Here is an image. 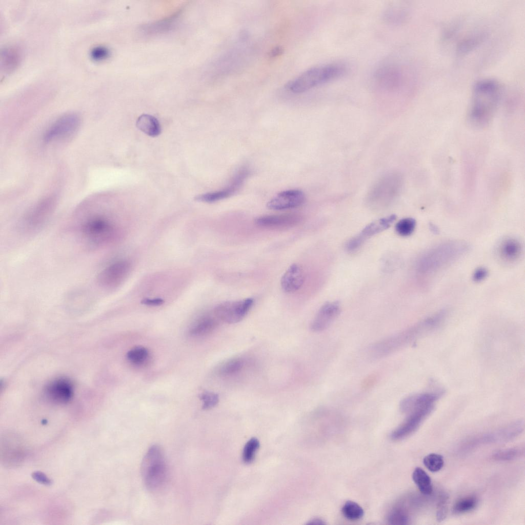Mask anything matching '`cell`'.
Masks as SVG:
<instances>
[{"label": "cell", "mask_w": 525, "mask_h": 525, "mask_svg": "<svg viewBox=\"0 0 525 525\" xmlns=\"http://www.w3.org/2000/svg\"><path fill=\"white\" fill-rule=\"evenodd\" d=\"M282 52V49L280 47H276L271 51L270 55L273 57L276 56L281 54Z\"/></svg>", "instance_id": "42"}, {"label": "cell", "mask_w": 525, "mask_h": 525, "mask_svg": "<svg viewBox=\"0 0 525 525\" xmlns=\"http://www.w3.org/2000/svg\"><path fill=\"white\" fill-rule=\"evenodd\" d=\"M21 57V52L18 48L15 47L5 48L1 53L2 70L5 73L13 71L19 65Z\"/></svg>", "instance_id": "20"}, {"label": "cell", "mask_w": 525, "mask_h": 525, "mask_svg": "<svg viewBox=\"0 0 525 525\" xmlns=\"http://www.w3.org/2000/svg\"><path fill=\"white\" fill-rule=\"evenodd\" d=\"M447 500V497L445 495H442L439 500L436 511V519L438 522L443 521L447 517L448 512Z\"/></svg>", "instance_id": "37"}, {"label": "cell", "mask_w": 525, "mask_h": 525, "mask_svg": "<svg viewBox=\"0 0 525 525\" xmlns=\"http://www.w3.org/2000/svg\"><path fill=\"white\" fill-rule=\"evenodd\" d=\"M523 420L516 421L508 426L484 435L481 439L483 442H501L513 439L524 430Z\"/></svg>", "instance_id": "19"}, {"label": "cell", "mask_w": 525, "mask_h": 525, "mask_svg": "<svg viewBox=\"0 0 525 525\" xmlns=\"http://www.w3.org/2000/svg\"><path fill=\"white\" fill-rule=\"evenodd\" d=\"M217 319L216 317L209 316L200 318L191 327L190 334L193 336H202L211 333L218 326Z\"/></svg>", "instance_id": "23"}, {"label": "cell", "mask_w": 525, "mask_h": 525, "mask_svg": "<svg viewBox=\"0 0 525 525\" xmlns=\"http://www.w3.org/2000/svg\"><path fill=\"white\" fill-rule=\"evenodd\" d=\"M477 503V499L474 496L462 498L455 503L453 508V512L455 514L468 512L475 508Z\"/></svg>", "instance_id": "30"}, {"label": "cell", "mask_w": 525, "mask_h": 525, "mask_svg": "<svg viewBox=\"0 0 525 525\" xmlns=\"http://www.w3.org/2000/svg\"><path fill=\"white\" fill-rule=\"evenodd\" d=\"M468 245L460 241H450L438 245L422 254L416 263V270L421 274H431L465 254Z\"/></svg>", "instance_id": "3"}, {"label": "cell", "mask_w": 525, "mask_h": 525, "mask_svg": "<svg viewBox=\"0 0 525 525\" xmlns=\"http://www.w3.org/2000/svg\"><path fill=\"white\" fill-rule=\"evenodd\" d=\"M406 15L405 10L398 6L390 7L384 15L386 20L392 24H400L404 20Z\"/></svg>", "instance_id": "31"}, {"label": "cell", "mask_w": 525, "mask_h": 525, "mask_svg": "<svg viewBox=\"0 0 525 525\" xmlns=\"http://www.w3.org/2000/svg\"><path fill=\"white\" fill-rule=\"evenodd\" d=\"M45 395L47 399L52 402L65 404L68 402L73 396V385L66 378L54 379L46 387Z\"/></svg>", "instance_id": "13"}, {"label": "cell", "mask_w": 525, "mask_h": 525, "mask_svg": "<svg viewBox=\"0 0 525 525\" xmlns=\"http://www.w3.org/2000/svg\"><path fill=\"white\" fill-rule=\"evenodd\" d=\"M305 195L301 190L292 189L282 191L267 203L268 208L281 210L298 207L305 201Z\"/></svg>", "instance_id": "14"}, {"label": "cell", "mask_w": 525, "mask_h": 525, "mask_svg": "<svg viewBox=\"0 0 525 525\" xmlns=\"http://www.w3.org/2000/svg\"><path fill=\"white\" fill-rule=\"evenodd\" d=\"M398 63H389L379 68L374 76L376 90L385 96H398L405 83L403 69Z\"/></svg>", "instance_id": "8"}, {"label": "cell", "mask_w": 525, "mask_h": 525, "mask_svg": "<svg viewBox=\"0 0 525 525\" xmlns=\"http://www.w3.org/2000/svg\"><path fill=\"white\" fill-rule=\"evenodd\" d=\"M32 478L39 483L49 486L52 484V481L45 474L36 471L32 474Z\"/></svg>", "instance_id": "39"}, {"label": "cell", "mask_w": 525, "mask_h": 525, "mask_svg": "<svg viewBox=\"0 0 525 525\" xmlns=\"http://www.w3.org/2000/svg\"><path fill=\"white\" fill-rule=\"evenodd\" d=\"M137 127L147 135L155 137L161 132V127L158 120L149 114H142L137 119Z\"/></svg>", "instance_id": "24"}, {"label": "cell", "mask_w": 525, "mask_h": 525, "mask_svg": "<svg viewBox=\"0 0 525 525\" xmlns=\"http://www.w3.org/2000/svg\"><path fill=\"white\" fill-rule=\"evenodd\" d=\"M340 311L338 302H328L318 310L311 325V329L319 332L326 329L338 316Z\"/></svg>", "instance_id": "16"}, {"label": "cell", "mask_w": 525, "mask_h": 525, "mask_svg": "<svg viewBox=\"0 0 525 525\" xmlns=\"http://www.w3.org/2000/svg\"><path fill=\"white\" fill-rule=\"evenodd\" d=\"M435 402L424 396H416L412 400L406 413V420L392 433L393 439H402L414 432L432 412Z\"/></svg>", "instance_id": "7"}, {"label": "cell", "mask_w": 525, "mask_h": 525, "mask_svg": "<svg viewBox=\"0 0 525 525\" xmlns=\"http://www.w3.org/2000/svg\"><path fill=\"white\" fill-rule=\"evenodd\" d=\"M80 125V118L76 113L63 115L56 119L45 132L43 140L45 143L65 140L72 136Z\"/></svg>", "instance_id": "9"}, {"label": "cell", "mask_w": 525, "mask_h": 525, "mask_svg": "<svg viewBox=\"0 0 525 525\" xmlns=\"http://www.w3.org/2000/svg\"><path fill=\"white\" fill-rule=\"evenodd\" d=\"M307 524H325V523L323 520L319 518H314L310 520Z\"/></svg>", "instance_id": "43"}, {"label": "cell", "mask_w": 525, "mask_h": 525, "mask_svg": "<svg viewBox=\"0 0 525 525\" xmlns=\"http://www.w3.org/2000/svg\"><path fill=\"white\" fill-rule=\"evenodd\" d=\"M389 521L393 524H405L409 521L407 513L400 508L393 510L390 514Z\"/></svg>", "instance_id": "36"}, {"label": "cell", "mask_w": 525, "mask_h": 525, "mask_svg": "<svg viewBox=\"0 0 525 525\" xmlns=\"http://www.w3.org/2000/svg\"><path fill=\"white\" fill-rule=\"evenodd\" d=\"M416 221L410 217L401 219L395 226L396 233L400 236H407L411 235L416 227Z\"/></svg>", "instance_id": "33"}, {"label": "cell", "mask_w": 525, "mask_h": 525, "mask_svg": "<svg viewBox=\"0 0 525 525\" xmlns=\"http://www.w3.org/2000/svg\"><path fill=\"white\" fill-rule=\"evenodd\" d=\"M302 216L297 213L264 215L255 219V224L267 229H281L298 225L302 220Z\"/></svg>", "instance_id": "15"}, {"label": "cell", "mask_w": 525, "mask_h": 525, "mask_svg": "<svg viewBox=\"0 0 525 525\" xmlns=\"http://www.w3.org/2000/svg\"><path fill=\"white\" fill-rule=\"evenodd\" d=\"M412 478L421 493L427 495L432 493L433 487L431 479L422 469L416 468L413 472Z\"/></svg>", "instance_id": "25"}, {"label": "cell", "mask_w": 525, "mask_h": 525, "mask_svg": "<svg viewBox=\"0 0 525 525\" xmlns=\"http://www.w3.org/2000/svg\"><path fill=\"white\" fill-rule=\"evenodd\" d=\"M248 175V171L243 169L235 175L230 185L226 188L221 190L198 195L195 197V200L206 203H213L227 198L239 189Z\"/></svg>", "instance_id": "17"}, {"label": "cell", "mask_w": 525, "mask_h": 525, "mask_svg": "<svg viewBox=\"0 0 525 525\" xmlns=\"http://www.w3.org/2000/svg\"><path fill=\"white\" fill-rule=\"evenodd\" d=\"M199 398L203 402L202 409L204 410L212 409L219 401L218 395L212 392H204L199 394Z\"/></svg>", "instance_id": "35"}, {"label": "cell", "mask_w": 525, "mask_h": 525, "mask_svg": "<svg viewBox=\"0 0 525 525\" xmlns=\"http://www.w3.org/2000/svg\"><path fill=\"white\" fill-rule=\"evenodd\" d=\"M244 361L239 358H234L224 363L219 368V374L227 376L239 372L244 367Z\"/></svg>", "instance_id": "28"}, {"label": "cell", "mask_w": 525, "mask_h": 525, "mask_svg": "<svg viewBox=\"0 0 525 525\" xmlns=\"http://www.w3.org/2000/svg\"><path fill=\"white\" fill-rule=\"evenodd\" d=\"M149 351L142 346L133 347L128 351L126 354L127 359L131 363L140 365L144 364L148 359Z\"/></svg>", "instance_id": "26"}, {"label": "cell", "mask_w": 525, "mask_h": 525, "mask_svg": "<svg viewBox=\"0 0 525 525\" xmlns=\"http://www.w3.org/2000/svg\"><path fill=\"white\" fill-rule=\"evenodd\" d=\"M82 241L92 248H102L115 242L119 237L118 228L101 215L85 219L77 228Z\"/></svg>", "instance_id": "5"}, {"label": "cell", "mask_w": 525, "mask_h": 525, "mask_svg": "<svg viewBox=\"0 0 525 525\" xmlns=\"http://www.w3.org/2000/svg\"><path fill=\"white\" fill-rule=\"evenodd\" d=\"M522 246L519 241L512 238H507L502 241L499 248L500 257L506 261H513L520 255Z\"/></svg>", "instance_id": "22"}, {"label": "cell", "mask_w": 525, "mask_h": 525, "mask_svg": "<svg viewBox=\"0 0 525 525\" xmlns=\"http://www.w3.org/2000/svg\"><path fill=\"white\" fill-rule=\"evenodd\" d=\"M142 476L147 489L155 491L165 483L167 474L163 452L158 445L150 447L141 465Z\"/></svg>", "instance_id": "6"}, {"label": "cell", "mask_w": 525, "mask_h": 525, "mask_svg": "<svg viewBox=\"0 0 525 525\" xmlns=\"http://www.w3.org/2000/svg\"><path fill=\"white\" fill-rule=\"evenodd\" d=\"M423 463L429 471L435 472L439 471L443 467L444 460L441 455L431 453L423 458Z\"/></svg>", "instance_id": "32"}, {"label": "cell", "mask_w": 525, "mask_h": 525, "mask_svg": "<svg viewBox=\"0 0 525 525\" xmlns=\"http://www.w3.org/2000/svg\"><path fill=\"white\" fill-rule=\"evenodd\" d=\"M131 265L127 260L114 262L102 270L97 276L98 285L105 289H112L119 286L130 271Z\"/></svg>", "instance_id": "12"}, {"label": "cell", "mask_w": 525, "mask_h": 525, "mask_svg": "<svg viewBox=\"0 0 525 525\" xmlns=\"http://www.w3.org/2000/svg\"><path fill=\"white\" fill-rule=\"evenodd\" d=\"M488 270L483 267L477 269L473 274V279L475 281L479 282L483 280L488 276Z\"/></svg>", "instance_id": "40"}, {"label": "cell", "mask_w": 525, "mask_h": 525, "mask_svg": "<svg viewBox=\"0 0 525 525\" xmlns=\"http://www.w3.org/2000/svg\"><path fill=\"white\" fill-rule=\"evenodd\" d=\"M500 88L498 83L490 79H481L474 85L469 112L472 123L478 126L489 123L499 103Z\"/></svg>", "instance_id": "2"}, {"label": "cell", "mask_w": 525, "mask_h": 525, "mask_svg": "<svg viewBox=\"0 0 525 525\" xmlns=\"http://www.w3.org/2000/svg\"><path fill=\"white\" fill-rule=\"evenodd\" d=\"M55 208L53 198L45 199L25 215L22 223L21 229L27 234H33L42 229L52 215Z\"/></svg>", "instance_id": "10"}, {"label": "cell", "mask_w": 525, "mask_h": 525, "mask_svg": "<svg viewBox=\"0 0 525 525\" xmlns=\"http://www.w3.org/2000/svg\"><path fill=\"white\" fill-rule=\"evenodd\" d=\"M259 447V440L255 437L250 439L246 443L243 453V460L246 463L252 462Z\"/></svg>", "instance_id": "34"}, {"label": "cell", "mask_w": 525, "mask_h": 525, "mask_svg": "<svg viewBox=\"0 0 525 525\" xmlns=\"http://www.w3.org/2000/svg\"><path fill=\"white\" fill-rule=\"evenodd\" d=\"M523 452L524 450L518 447L501 449L495 452L493 458L500 461L511 460L520 457Z\"/></svg>", "instance_id": "29"}, {"label": "cell", "mask_w": 525, "mask_h": 525, "mask_svg": "<svg viewBox=\"0 0 525 525\" xmlns=\"http://www.w3.org/2000/svg\"><path fill=\"white\" fill-rule=\"evenodd\" d=\"M342 513L348 519L357 520L364 515V510L356 502L352 501H347L342 508Z\"/></svg>", "instance_id": "27"}, {"label": "cell", "mask_w": 525, "mask_h": 525, "mask_svg": "<svg viewBox=\"0 0 525 525\" xmlns=\"http://www.w3.org/2000/svg\"><path fill=\"white\" fill-rule=\"evenodd\" d=\"M109 50L105 46H97L91 51L92 58L96 61L104 60L109 57Z\"/></svg>", "instance_id": "38"}, {"label": "cell", "mask_w": 525, "mask_h": 525, "mask_svg": "<svg viewBox=\"0 0 525 525\" xmlns=\"http://www.w3.org/2000/svg\"><path fill=\"white\" fill-rule=\"evenodd\" d=\"M304 280L305 273L302 268L298 264H293L282 276L280 285L285 292L293 293L301 287Z\"/></svg>", "instance_id": "18"}, {"label": "cell", "mask_w": 525, "mask_h": 525, "mask_svg": "<svg viewBox=\"0 0 525 525\" xmlns=\"http://www.w3.org/2000/svg\"><path fill=\"white\" fill-rule=\"evenodd\" d=\"M253 303L254 299L252 298L225 301L215 308L214 313L218 320L226 323H237L246 316Z\"/></svg>", "instance_id": "11"}, {"label": "cell", "mask_w": 525, "mask_h": 525, "mask_svg": "<svg viewBox=\"0 0 525 525\" xmlns=\"http://www.w3.org/2000/svg\"><path fill=\"white\" fill-rule=\"evenodd\" d=\"M164 302V300L161 298H153L149 299L146 298L144 299L142 303L148 306H156L161 305Z\"/></svg>", "instance_id": "41"}, {"label": "cell", "mask_w": 525, "mask_h": 525, "mask_svg": "<svg viewBox=\"0 0 525 525\" xmlns=\"http://www.w3.org/2000/svg\"><path fill=\"white\" fill-rule=\"evenodd\" d=\"M445 319V314L439 311L410 328L373 345L369 349V354L372 358H378L391 354L433 331Z\"/></svg>", "instance_id": "1"}, {"label": "cell", "mask_w": 525, "mask_h": 525, "mask_svg": "<svg viewBox=\"0 0 525 525\" xmlns=\"http://www.w3.org/2000/svg\"><path fill=\"white\" fill-rule=\"evenodd\" d=\"M396 217L395 215H391L373 221L366 226L357 235L364 241L368 237L388 228L395 220Z\"/></svg>", "instance_id": "21"}, {"label": "cell", "mask_w": 525, "mask_h": 525, "mask_svg": "<svg viewBox=\"0 0 525 525\" xmlns=\"http://www.w3.org/2000/svg\"><path fill=\"white\" fill-rule=\"evenodd\" d=\"M346 71V66L341 63H331L314 67L289 82L286 88L293 93H303L337 79L345 75Z\"/></svg>", "instance_id": "4"}]
</instances>
